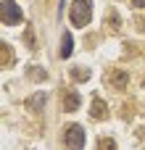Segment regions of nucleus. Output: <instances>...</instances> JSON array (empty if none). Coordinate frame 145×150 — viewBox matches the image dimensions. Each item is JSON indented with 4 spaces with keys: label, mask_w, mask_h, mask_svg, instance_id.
Segmentation results:
<instances>
[{
    "label": "nucleus",
    "mask_w": 145,
    "mask_h": 150,
    "mask_svg": "<svg viewBox=\"0 0 145 150\" xmlns=\"http://www.w3.org/2000/svg\"><path fill=\"white\" fill-rule=\"evenodd\" d=\"M90 8H92L90 0H74V5H71V21H74V26H85L90 21Z\"/></svg>",
    "instance_id": "nucleus-2"
},
{
    "label": "nucleus",
    "mask_w": 145,
    "mask_h": 150,
    "mask_svg": "<svg viewBox=\"0 0 145 150\" xmlns=\"http://www.w3.org/2000/svg\"><path fill=\"white\" fill-rule=\"evenodd\" d=\"M124 82H127V74H124V71H119V74L114 76V84H116V87H122Z\"/></svg>",
    "instance_id": "nucleus-7"
},
{
    "label": "nucleus",
    "mask_w": 145,
    "mask_h": 150,
    "mask_svg": "<svg viewBox=\"0 0 145 150\" xmlns=\"http://www.w3.org/2000/svg\"><path fill=\"white\" fill-rule=\"evenodd\" d=\"M132 5H135V8H143V5H145V0H132Z\"/></svg>",
    "instance_id": "nucleus-10"
},
{
    "label": "nucleus",
    "mask_w": 145,
    "mask_h": 150,
    "mask_svg": "<svg viewBox=\"0 0 145 150\" xmlns=\"http://www.w3.org/2000/svg\"><path fill=\"white\" fill-rule=\"evenodd\" d=\"M63 145H66V150H82L85 148V129L79 124H69L63 129Z\"/></svg>",
    "instance_id": "nucleus-1"
},
{
    "label": "nucleus",
    "mask_w": 145,
    "mask_h": 150,
    "mask_svg": "<svg viewBox=\"0 0 145 150\" xmlns=\"http://www.w3.org/2000/svg\"><path fill=\"white\" fill-rule=\"evenodd\" d=\"M92 116H95V119H103V116H106V105H103L100 98H95V103H92Z\"/></svg>",
    "instance_id": "nucleus-6"
},
{
    "label": "nucleus",
    "mask_w": 145,
    "mask_h": 150,
    "mask_svg": "<svg viewBox=\"0 0 145 150\" xmlns=\"http://www.w3.org/2000/svg\"><path fill=\"white\" fill-rule=\"evenodd\" d=\"M3 21H5V24H18V21H21V8H18L13 0H5V3H3Z\"/></svg>",
    "instance_id": "nucleus-3"
},
{
    "label": "nucleus",
    "mask_w": 145,
    "mask_h": 150,
    "mask_svg": "<svg viewBox=\"0 0 145 150\" xmlns=\"http://www.w3.org/2000/svg\"><path fill=\"white\" fill-rule=\"evenodd\" d=\"M71 45H74V40H71V34L66 32L63 40H61V58H69V55H71Z\"/></svg>",
    "instance_id": "nucleus-5"
},
{
    "label": "nucleus",
    "mask_w": 145,
    "mask_h": 150,
    "mask_svg": "<svg viewBox=\"0 0 145 150\" xmlns=\"http://www.w3.org/2000/svg\"><path fill=\"white\" fill-rule=\"evenodd\" d=\"M100 150H116V148H114V142H111V140H106V137H103V140H100Z\"/></svg>",
    "instance_id": "nucleus-9"
},
{
    "label": "nucleus",
    "mask_w": 145,
    "mask_h": 150,
    "mask_svg": "<svg viewBox=\"0 0 145 150\" xmlns=\"http://www.w3.org/2000/svg\"><path fill=\"white\" fill-rule=\"evenodd\" d=\"M71 76H74V79L79 82V79H87L90 74H87V71H82V69H74V74H71Z\"/></svg>",
    "instance_id": "nucleus-8"
},
{
    "label": "nucleus",
    "mask_w": 145,
    "mask_h": 150,
    "mask_svg": "<svg viewBox=\"0 0 145 150\" xmlns=\"http://www.w3.org/2000/svg\"><path fill=\"white\" fill-rule=\"evenodd\" d=\"M61 103H63V111L71 113V111H77V105H79V95H77V92H63V100H61Z\"/></svg>",
    "instance_id": "nucleus-4"
}]
</instances>
